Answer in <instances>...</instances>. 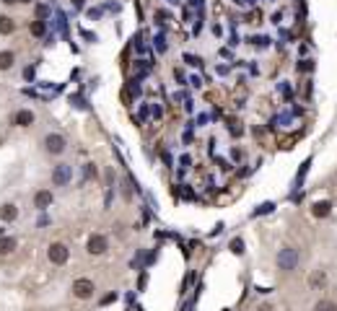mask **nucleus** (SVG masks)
<instances>
[{
	"label": "nucleus",
	"instance_id": "1",
	"mask_svg": "<svg viewBox=\"0 0 337 311\" xmlns=\"http://www.w3.org/2000/svg\"><path fill=\"white\" fill-rule=\"evenodd\" d=\"M298 259L301 257H298V249L296 247H283L278 252V259L275 262H278V270L280 273H293L298 267Z\"/></svg>",
	"mask_w": 337,
	"mask_h": 311
},
{
	"label": "nucleus",
	"instance_id": "2",
	"mask_svg": "<svg viewBox=\"0 0 337 311\" xmlns=\"http://www.w3.org/2000/svg\"><path fill=\"white\" fill-rule=\"evenodd\" d=\"M42 148H44V153H50V156H62L67 143H65V138L60 135V132H50V135L42 140Z\"/></svg>",
	"mask_w": 337,
	"mask_h": 311
},
{
	"label": "nucleus",
	"instance_id": "3",
	"mask_svg": "<svg viewBox=\"0 0 337 311\" xmlns=\"http://www.w3.org/2000/svg\"><path fill=\"white\" fill-rule=\"evenodd\" d=\"M94 293H96V285L88 280V278H78V280L73 283V296H76V298L88 301V298H94Z\"/></svg>",
	"mask_w": 337,
	"mask_h": 311
},
{
	"label": "nucleus",
	"instance_id": "4",
	"mask_svg": "<svg viewBox=\"0 0 337 311\" xmlns=\"http://www.w3.org/2000/svg\"><path fill=\"white\" fill-rule=\"evenodd\" d=\"M47 257H50V262H52V264H65V262H67V257H70V249H67V244L55 241V244H50Z\"/></svg>",
	"mask_w": 337,
	"mask_h": 311
},
{
	"label": "nucleus",
	"instance_id": "5",
	"mask_svg": "<svg viewBox=\"0 0 337 311\" xmlns=\"http://www.w3.org/2000/svg\"><path fill=\"white\" fill-rule=\"evenodd\" d=\"M106 247H109V241H106V236H104V234H94V236H88V241H86V252L91 254V257L104 254V252H106Z\"/></svg>",
	"mask_w": 337,
	"mask_h": 311
},
{
	"label": "nucleus",
	"instance_id": "6",
	"mask_svg": "<svg viewBox=\"0 0 337 311\" xmlns=\"http://www.w3.org/2000/svg\"><path fill=\"white\" fill-rule=\"evenodd\" d=\"M67 182H70V166H67V164H57L55 171H52V184L55 187H65Z\"/></svg>",
	"mask_w": 337,
	"mask_h": 311
},
{
	"label": "nucleus",
	"instance_id": "7",
	"mask_svg": "<svg viewBox=\"0 0 337 311\" xmlns=\"http://www.w3.org/2000/svg\"><path fill=\"white\" fill-rule=\"evenodd\" d=\"M13 125L16 127H31L34 125V112L31 109H18V112L13 114Z\"/></svg>",
	"mask_w": 337,
	"mask_h": 311
},
{
	"label": "nucleus",
	"instance_id": "8",
	"mask_svg": "<svg viewBox=\"0 0 337 311\" xmlns=\"http://www.w3.org/2000/svg\"><path fill=\"white\" fill-rule=\"evenodd\" d=\"M329 213H332V203H329V200H319V203L311 205V215L314 218H327Z\"/></svg>",
	"mask_w": 337,
	"mask_h": 311
},
{
	"label": "nucleus",
	"instance_id": "9",
	"mask_svg": "<svg viewBox=\"0 0 337 311\" xmlns=\"http://www.w3.org/2000/svg\"><path fill=\"white\" fill-rule=\"evenodd\" d=\"M52 205V192L50 189H39L36 195H34V208H50Z\"/></svg>",
	"mask_w": 337,
	"mask_h": 311
},
{
	"label": "nucleus",
	"instance_id": "10",
	"mask_svg": "<svg viewBox=\"0 0 337 311\" xmlns=\"http://www.w3.org/2000/svg\"><path fill=\"white\" fill-rule=\"evenodd\" d=\"M18 218V208L13 203H3L0 205V220H6V223H11V220Z\"/></svg>",
	"mask_w": 337,
	"mask_h": 311
},
{
	"label": "nucleus",
	"instance_id": "11",
	"mask_svg": "<svg viewBox=\"0 0 337 311\" xmlns=\"http://www.w3.org/2000/svg\"><path fill=\"white\" fill-rule=\"evenodd\" d=\"M18 247V239H13V236H0V254H11L13 249Z\"/></svg>",
	"mask_w": 337,
	"mask_h": 311
},
{
	"label": "nucleus",
	"instance_id": "12",
	"mask_svg": "<svg viewBox=\"0 0 337 311\" xmlns=\"http://www.w3.org/2000/svg\"><path fill=\"white\" fill-rule=\"evenodd\" d=\"M13 62H16V55L13 52H0V70H11L13 68Z\"/></svg>",
	"mask_w": 337,
	"mask_h": 311
},
{
	"label": "nucleus",
	"instance_id": "13",
	"mask_svg": "<svg viewBox=\"0 0 337 311\" xmlns=\"http://www.w3.org/2000/svg\"><path fill=\"white\" fill-rule=\"evenodd\" d=\"M314 311H337V303L332 298H319L314 303Z\"/></svg>",
	"mask_w": 337,
	"mask_h": 311
},
{
	"label": "nucleus",
	"instance_id": "14",
	"mask_svg": "<svg viewBox=\"0 0 337 311\" xmlns=\"http://www.w3.org/2000/svg\"><path fill=\"white\" fill-rule=\"evenodd\" d=\"M16 31V24L11 16H0V34H13Z\"/></svg>",
	"mask_w": 337,
	"mask_h": 311
},
{
	"label": "nucleus",
	"instance_id": "15",
	"mask_svg": "<svg viewBox=\"0 0 337 311\" xmlns=\"http://www.w3.org/2000/svg\"><path fill=\"white\" fill-rule=\"evenodd\" d=\"M324 283H327L324 270H317V273H314V275L309 278V285H311V288H319V285H324Z\"/></svg>",
	"mask_w": 337,
	"mask_h": 311
},
{
	"label": "nucleus",
	"instance_id": "16",
	"mask_svg": "<svg viewBox=\"0 0 337 311\" xmlns=\"http://www.w3.org/2000/svg\"><path fill=\"white\" fill-rule=\"evenodd\" d=\"M31 34L34 36H44V21H34V24H31Z\"/></svg>",
	"mask_w": 337,
	"mask_h": 311
},
{
	"label": "nucleus",
	"instance_id": "17",
	"mask_svg": "<svg viewBox=\"0 0 337 311\" xmlns=\"http://www.w3.org/2000/svg\"><path fill=\"white\" fill-rule=\"evenodd\" d=\"M231 252H234V254H244V241H241V239H234V241H231Z\"/></svg>",
	"mask_w": 337,
	"mask_h": 311
},
{
	"label": "nucleus",
	"instance_id": "18",
	"mask_svg": "<svg viewBox=\"0 0 337 311\" xmlns=\"http://www.w3.org/2000/svg\"><path fill=\"white\" fill-rule=\"evenodd\" d=\"M257 311H275V308H273V303H259Z\"/></svg>",
	"mask_w": 337,
	"mask_h": 311
},
{
	"label": "nucleus",
	"instance_id": "19",
	"mask_svg": "<svg viewBox=\"0 0 337 311\" xmlns=\"http://www.w3.org/2000/svg\"><path fill=\"white\" fill-rule=\"evenodd\" d=\"M0 3H6V6H13V3H18V0H0Z\"/></svg>",
	"mask_w": 337,
	"mask_h": 311
},
{
	"label": "nucleus",
	"instance_id": "20",
	"mask_svg": "<svg viewBox=\"0 0 337 311\" xmlns=\"http://www.w3.org/2000/svg\"><path fill=\"white\" fill-rule=\"evenodd\" d=\"M18 3H31V0H18Z\"/></svg>",
	"mask_w": 337,
	"mask_h": 311
}]
</instances>
